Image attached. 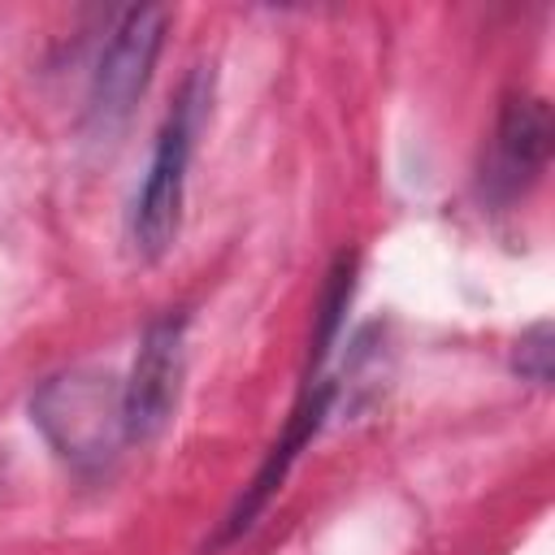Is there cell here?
<instances>
[{"label":"cell","instance_id":"cell-5","mask_svg":"<svg viewBox=\"0 0 555 555\" xmlns=\"http://www.w3.org/2000/svg\"><path fill=\"white\" fill-rule=\"evenodd\" d=\"M182 317L165 312L147 325L130 382L121 386V416H126V442H147L156 438L178 403V382H182Z\"/></svg>","mask_w":555,"mask_h":555},{"label":"cell","instance_id":"cell-4","mask_svg":"<svg viewBox=\"0 0 555 555\" xmlns=\"http://www.w3.org/2000/svg\"><path fill=\"white\" fill-rule=\"evenodd\" d=\"M551 143H555V126H551V108L538 95H516L503 104L494 139H490V156L481 169V195L490 204H512L520 199L546 169L551 160Z\"/></svg>","mask_w":555,"mask_h":555},{"label":"cell","instance_id":"cell-7","mask_svg":"<svg viewBox=\"0 0 555 555\" xmlns=\"http://www.w3.org/2000/svg\"><path fill=\"white\" fill-rule=\"evenodd\" d=\"M351 299V260H338V269L330 273V291L321 299V325H317V347H312V364L330 351V343L338 338V321H343V308Z\"/></svg>","mask_w":555,"mask_h":555},{"label":"cell","instance_id":"cell-2","mask_svg":"<svg viewBox=\"0 0 555 555\" xmlns=\"http://www.w3.org/2000/svg\"><path fill=\"white\" fill-rule=\"evenodd\" d=\"M30 416L52 451L82 473L104 468L126 442L121 386L104 369H65L48 377L30 395Z\"/></svg>","mask_w":555,"mask_h":555},{"label":"cell","instance_id":"cell-8","mask_svg":"<svg viewBox=\"0 0 555 555\" xmlns=\"http://www.w3.org/2000/svg\"><path fill=\"white\" fill-rule=\"evenodd\" d=\"M512 364H516V373H520L525 382H533V386H546V382H551V325H546V321H538L529 334H520Z\"/></svg>","mask_w":555,"mask_h":555},{"label":"cell","instance_id":"cell-6","mask_svg":"<svg viewBox=\"0 0 555 555\" xmlns=\"http://www.w3.org/2000/svg\"><path fill=\"white\" fill-rule=\"evenodd\" d=\"M330 399H334V382H317V390L308 386V395H304V403L295 408V416H291V425H286L282 442L269 451V460L260 464V473H256V477H251V486L243 490V499H238V507L230 512V520H225V529L217 533V542H230V538H238V533H247V529H251L256 512L273 499V490L282 486V477H286V468L295 464L299 447H308V442H312V434L321 429V421H325V412H330Z\"/></svg>","mask_w":555,"mask_h":555},{"label":"cell","instance_id":"cell-1","mask_svg":"<svg viewBox=\"0 0 555 555\" xmlns=\"http://www.w3.org/2000/svg\"><path fill=\"white\" fill-rule=\"evenodd\" d=\"M208 100H212V74L199 65L178 87V100L156 130L152 160H147V173H143V186L134 195V212H130V243L143 260H160L178 238L186 165L195 152V134L208 117Z\"/></svg>","mask_w":555,"mask_h":555},{"label":"cell","instance_id":"cell-3","mask_svg":"<svg viewBox=\"0 0 555 555\" xmlns=\"http://www.w3.org/2000/svg\"><path fill=\"white\" fill-rule=\"evenodd\" d=\"M165 26H169V9L160 4H139V9H126L121 22L113 26L104 52H100V65H95V78H91V121L108 134L117 130L130 108L139 104L147 78H152V65L160 56V43H165Z\"/></svg>","mask_w":555,"mask_h":555}]
</instances>
